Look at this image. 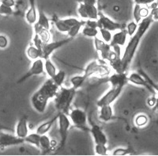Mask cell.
I'll return each instance as SVG.
<instances>
[{"mask_svg":"<svg viewBox=\"0 0 158 156\" xmlns=\"http://www.w3.org/2000/svg\"><path fill=\"white\" fill-rule=\"evenodd\" d=\"M37 26L43 28V29H46L50 30L51 26V19L48 18V16L44 14V12L42 11H38V18L36 22L35 23Z\"/></svg>","mask_w":158,"mask_h":156,"instance_id":"22","label":"cell"},{"mask_svg":"<svg viewBox=\"0 0 158 156\" xmlns=\"http://www.w3.org/2000/svg\"><path fill=\"white\" fill-rule=\"evenodd\" d=\"M65 79H66V72L64 71H59L52 79L59 87H61L64 83Z\"/></svg>","mask_w":158,"mask_h":156,"instance_id":"32","label":"cell"},{"mask_svg":"<svg viewBox=\"0 0 158 156\" xmlns=\"http://www.w3.org/2000/svg\"><path fill=\"white\" fill-rule=\"evenodd\" d=\"M139 15H140V17L142 19L143 18H147L148 16H149L150 15V11H149V8L146 7V6H141L140 10H139Z\"/></svg>","mask_w":158,"mask_h":156,"instance_id":"42","label":"cell"},{"mask_svg":"<svg viewBox=\"0 0 158 156\" xmlns=\"http://www.w3.org/2000/svg\"><path fill=\"white\" fill-rule=\"evenodd\" d=\"M100 111H99V119L101 121L108 122L112 120L114 116L113 109L111 107V105H106L103 106L101 107H99Z\"/></svg>","mask_w":158,"mask_h":156,"instance_id":"18","label":"cell"},{"mask_svg":"<svg viewBox=\"0 0 158 156\" xmlns=\"http://www.w3.org/2000/svg\"><path fill=\"white\" fill-rule=\"evenodd\" d=\"M44 72V59H41V58L35 59V60H33L32 64H31V67H29V71L22 76V79H20L18 83L25 82L29 78L32 77V76H40V75H42Z\"/></svg>","mask_w":158,"mask_h":156,"instance_id":"10","label":"cell"},{"mask_svg":"<svg viewBox=\"0 0 158 156\" xmlns=\"http://www.w3.org/2000/svg\"><path fill=\"white\" fill-rule=\"evenodd\" d=\"M141 5H138V4H135V7H134V11H133V16H134V21L136 22L137 24H139L140 22L142 21V18H141L140 15H139V10H140Z\"/></svg>","mask_w":158,"mask_h":156,"instance_id":"39","label":"cell"},{"mask_svg":"<svg viewBox=\"0 0 158 156\" xmlns=\"http://www.w3.org/2000/svg\"><path fill=\"white\" fill-rule=\"evenodd\" d=\"M51 22H52V23L56 26V29H57L59 32H63V33H67V32H68L69 29H70V27L63 22V19H59V18L54 16L52 19H51Z\"/></svg>","mask_w":158,"mask_h":156,"instance_id":"24","label":"cell"},{"mask_svg":"<svg viewBox=\"0 0 158 156\" xmlns=\"http://www.w3.org/2000/svg\"><path fill=\"white\" fill-rule=\"evenodd\" d=\"M89 132L91 133V136L94 139V141L95 144H104L107 145L108 144V137L106 134L103 132L101 128L97 124L92 125L91 128L89 130Z\"/></svg>","mask_w":158,"mask_h":156,"instance_id":"13","label":"cell"},{"mask_svg":"<svg viewBox=\"0 0 158 156\" xmlns=\"http://www.w3.org/2000/svg\"><path fill=\"white\" fill-rule=\"evenodd\" d=\"M111 72L110 67L101 63L98 60H93L85 68L84 73L82 74L83 77L85 79L93 76H108Z\"/></svg>","mask_w":158,"mask_h":156,"instance_id":"5","label":"cell"},{"mask_svg":"<svg viewBox=\"0 0 158 156\" xmlns=\"http://www.w3.org/2000/svg\"><path fill=\"white\" fill-rule=\"evenodd\" d=\"M85 24V21L84 22H81V23L77 24V25H74V26L70 27V29H69V31L67 32V36H68V37H70L72 38V39H74L75 37L77 36V34L79 33V32H80V30L81 29V28H82V26L84 25Z\"/></svg>","mask_w":158,"mask_h":156,"instance_id":"31","label":"cell"},{"mask_svg":"<svg viewBox=\"0 0 158 156\" xmlns=\"http://www.w3.org/2000/svg\"><path fill=\"white\" fill-rule=\"evenodd\" d=\"M0 3L13 8L15 6V0H1Z\"/></svg>","mask_w":158,"mask_h":156,"instance_id":"45","label":"cell"},{"mask_svg":"<svg viewBox=\"0 0 158 156\" xmlns=\"http://www.w3.org/2000/svg\"><path fill=\"white\" fill-rule=\"evenodd\" d=\"M40 135L38 133H30L24 139L25 143L32 144V145L36 146L37 148H40Z\"/></svg>","mask_w":158,"mask_h":156,"instance_id":"28","label":"cell"},{"mask_svg":"<svg viewBox=\"0 0 158 156\" xmlns=\"http://www.w3.org/2000/svg\"><path fill=\"white\" fill-rule=\"evenodd\" d=\"M38 18V11L34 3H30V6L25 13V20L29 25H33L36 22Z\"/></svg>","mask_w":158,"mask_h":156,"instance_id":"19","label":"cell"},{"mask_svg":"<svg viewBox=\"0 0 158 156\" xmlns=\"http://www.w3.org/2000/svg\"><path fill=\"white\" fill-rule=\"evenodd\" d=\"M70 81L72 86H73L74 89L77 90L78 88L82 86V85L84 84L85 82L86 81V79H85V78L83 77L82 75H81V76H73V77H71V79H70Z\"/></svg>","mask_w":158,"mask_h":156,"instance_id":"30","label":"cell"},{"mask_svg":"<svg viewBox=\"0 0 158 156\" xmlns=\"http://www.w3.org/2000/svg\"><path fill=\"white\" fill-rule=\"evenodd\" d=\"M34 29V33L37 34L44 43H48L52 40V35H51L50 30L46 29H43L40 27L37 26L36 25H33Z\"/></svg>","mask_w":158,"mask_h":156,"instance_id":"21","label":"cell"},{"mask_svg":"<svg viewBox=\"0 0 158 156\" xmlns=\"http://www.w3.org/2000/svg\"><path fill=\"white\" fill-rule=\"evenodd\" d=\"M0 2H1V0H0Z\"/></svg>","mask_w":158,"mask_h":156,"instance_id":"51","label":"cell"},{"mask_svg":"<svg viewBox=\"0 0 158 156\" xmlns=\"http://www.w3.org/2000/svg\"><path fill=\"white\" fill-rule=\"evenodd\" d=\"M127 32L125 29H122L119 31L116 32L112 35V38L110 42V45L111 47L118 46L123 47L127 43Z\"/></svg>","mask_w":158,"mask_h":156,"instance_id":"15","label":"cell"},{"mask_svg":"<svg viewBox=\"0 0 158 156\" xmlns=\"http://www.w3.org/2000/svg\"><path fill=\"white\" fill-rule=\"evenodd\" d=\"M85 4V3H84ZM85 11H86L87 20H97L99 17V12L100 11L97 9L96 5H87L85 4Z\"/></svg>","mask_w":158,"mask_h":156,"instance_id":"27","label":"cell"},{"mask_svg":"<svg viewBox=\"0 0 158 156\" xmlns=\"http://www.w3.org/2000/svg\"><path fill=\"white\" fill-rule=\"evenodd\" d=\"M15 135L21 139H25L29 135L27 117L23 116L18 120L15 128Z\"/></svg>","mask_w":158,"mask_h":156,"instance_id":"16","label":"cell"},{"mask_svg":"<svg viewBox=\"0 0 158 156\" xmlns=\"http://www.w3.org/2000/svg\"><path fill=\"white\" fill-rule=\"evenodd\" d=\"M154 106H155V108L156 109V110L158 111V98H156V102H155Z\"/></svg>","mask_w":158,"mask_h":156,"instance_id":"48","label":"cell"},{"mask_svg":"<svg viewBox=\"0 0 158 156\" xmlns=\"http://www.w3.org/2000/svg\"><path fill=\"white\" fill-rule=\"evenodd\" d=\"M153 22V18L149 15V16L146 18H143L140 22V23L138 24L136 32L133 36L131 37L129 41L125 45L124 52L123 55H121V57L115 59L113 62L109 63L110 67L113 69L115 72L125 73L127 72L128 68L131 66L132 60L135 57L137 49L140 45L142 37L146 34V32H147Z\"/></svg>","mask_w":158,"mask_h":156,"instance_id":"1","label":"cell"},{"mask_svg":"<svg viewBox=\"0 0 158 156\" xmlns=\"http://www.w3.org/2000/svg\"><path fill=\"white\" fill-rule=\"evenodd\" d=\"M150 16L153 21H158V6L153 8L150 12Z\"/></svg>","mask_w":158,"mask_h":156,"instance_id":"44","label":"cell"},{"mask_svg":"<svg viewBox=\"0 0 158 156\" xmlns=\"http://www.w3.org/2000/svg\"><path fill=\"white\" fill-rule=\"evenodd\" d=\"M99 34L101 35V38L104 42L110 44L112 38V34H111V31L108 30V29H103V28H98Z\"/></svg>","mask_w":158,"mask_h":156,"instance_id":"33","label":"cell"},{"mask_svg":"<svg viewBox=\"0 0 158 156\" xmlns=\"http://www.w3.org/2000/svg\"><path fill=\"white\" fill-rule=\"evenodd\" d=\"M128 82H131V83H134L135 85H138V86H144V87H146L149 90H150L151 92H153V93H155L153 87L148 83L146 79L141 74L137 73V72H132V73H131L128 76Z\"/></svg>","mask_w":158,"mask_h":156,"instance_id":"17","label":"cell"},{"mask_svg":"<svg viewBox=\"0 0 158 156\" xmlns=\"http://www.w3.org/2000/svg\"><path fill=\"white\" fill-rule=\"evenodd\" d=\"M155 102H156V98L152 97L148 99V105L149 106H154Z\"/></svg>","mask_w":158,"mask_h":156,"instance_id":"47","label":"cell"},{"mask_svg":"<svg viewBox=\"0 0 158 156\" xmlns=\"http://www.w3.org/2000/svg\"><path fill=\"white\" fill-rule=\"evenodd\" d=\"M72 38L68 37L67 39L62 40V41H58L55 42H48V43H44L42 45L40 51H41V55H42V59H48V58H50V56L52 55L53 52L56 50H57L58 49L63 47V45H67L69 42H70L72 41Z\"/></svg>","mask_w":158,"mask_h":156,"instance_id":"9","label":"cell"},{"mask_svg":"<svg viewBox=\"0 0 158 156\" xmlns=\"http://www.w3.org/2000/svg\"><path fill=\"white\" fill-rule=\"evenodd\" d=\"M58 124H59V132L60 136V143H59V150L64 148L67 144L68 138V132L71 125V121L69 118L68 115L66 113H58Z\"/></svg>","mask_w":158,"mask_h":156,"instance_id":"6","label":"cell"},{"mask_svg":"<svg viewBox=\"0 0 158 156\" xmlns=\"http://www.w3.org/2000/svg\"><path fill=\"white\" fill-rule=\"evenodd\" d=\"M40 149L44 152H49L53 149L52 140L46 134L40 135Z\"/></svg>","mask_w":158,"mask_h":156,"instance_id":"23","label":"cell"},{"mask_svg":"<svg viewBox=\"0 0 158 156\" xmlns=\"http://www.w3.org/2000/svg\"><path fill=\"white\" fill-rule=\"evenodd\" d=\"M94 39L96 50L103 61H108V63H111L121 57L112 49L110 44L104 42L102 39H100L97 37Z\"/></svg>","mask_w":158,"mask_h":156,"instance_id":"4","label":"cell"},{"mask_svg":"<svg viewBox=\"0 0 158 156\" xmlns=\"http://www.w3.org/2000/svg\"><path fill=\"white\" fill-rule=\"evenodd\" d=\"M156 92H157V94H158V88H157V90H156Z\"/></svg>","mask_w":158,"mask_h":156,"instance_id":"49","label":"cell"},{"mask_svg":"<svg viewBox=\"0 0 158 156\" xmlns=\"http://www.w3.org/2000/svg\"><path fill=\"white\" fill-rule=\"evenodd\" d=\"M108 82L110 83L111 86H120V87L124 88V86L128 83V75L127 72L125 73L115 72L108 76Z\"/></svg>","mask_w":158,"mask_h":156,"instance_id":"14","label":"cell"},{"mask_svg":"<svg viewBox=\"0 0 158 156\" xmlns=\"http://www.w3.org/2000/svg\"><path fill=\"white\" fill-rule=\"evenodd\" d=\"M44 72H46L48 77L50 79H52L56 76V74L57 73V68L55 66V64L52 63V61L51 60L50 58L44 59Z\"/></svg>","mask_w":158,"mask_h":156,"instance_id":"25","label":"cell"},{"mask_svg":"<svg viewBox=\"0 0 158 156\" xmlns=\"http://www.w3.org/2000/svg\"><path fill=\"white\" fill-rule=\"evenodd\" d=\"M134 1H135V4H138L141 6H149L155 2L156 0H134Z\"/></svg>","mask_w":158,"mask_h":156,"instance_id":"43","label":"cell"},{"mask_svg":"<svg viewBox=\"0 0 158 156\" xmlns=\"http://www.w3.org/2000/svg\"><path fill=\"white\" fill-rule=\"evenodd\" d=\"M131 148H123V147H118L115 148L113 151V152L111 153V154L114 156H124L127 155V154H131Z\"/></svg>","mask_w":158,"mask_h":156,"instance_id":"36","label":"cell"},{"mask_svg":"<svg viewBox=\"0 0 158 156\" xmlns=\"http://www.w3.org/2000/svg\"><path fill=\"white\" fill-rule=\"evenodd\" d=\"M59 88L52 79L49 78L47 79L31 97L30 102L32 108L39 113H44L48 101L56 97Z\"/></svg>","mask_w":158,"mask_h":156,"instance_id":"2","label":"cell"},{"mask_svg":"<svg viewBox=\"0 0 158 156\" xmlns=\"http://www.w3.org/2000/svg\"><path fill=\"white\" fill-rule=\"evenodd\" d=\"M63 22H65V23L67 24V25H68L69 27H72L74 26V25H77V24L81 23L82 21H81V20L77 19V18H64V19H63Z\"/></svg>","mask_w":158,"mask_h":156,"instance_id":"40","label":"cell"},{"mask_svg":"<svg viewBox=\"0 0 158 156\" xmlns=\"http://www.w3.org/2000/svg\"><path fill=\"white\" fill-rule=\"evenodd\" d=\"M68 117L72 124L76 128H78L80 129L88 130L86 127L87 114L84 110L76 108L69 112Z\"/></svg>","mask_w":158,"mask_h":156,"instance_id":"7","label":"cell"},{"mask_svg":"<svg viewBox=\"0 0 158 156\" xmlns=\"http://www.w3.org/2000/svg\"><path fill=\"white\" fill-rule=\"evenodd\" d=\"M81 2L87 5H97V0H81Z\"/></svg>","mask_w":158,"mask_h":156,"instance_id":"46","label":"cell"},{"mask_svg":"<svg viewBox=\"0 0 158 156\" xmlns=\"http://www.w3.org/2000/svg\"><path fill=\"white\" fill-rule=\"evenodd\" d=\"M9 45V40L6 36L0 34V49H5Z\"/></svg>","mask_w":158,"mask_h":156,"instance_id":"41","label":"cell"},{"mask_svg":"<svg viewBox=\"0 0 158 156\" xmlns=\"http://www.w3.org/2000/svg\"><path fill=\"white\" fill-rule=\"evenodd\" d=\"M135 123L138 127H143L148 123V117L145 114H138L135 117Z\"/></svg>","mask_w":158,"mask_h":156,"instance_id":"34","label":"cell"},{"mask_svg":"<svg viewBox=\"0 0 158 156\" xmlns=\"http://www.w3.org/2000/svg\"><path fill=\"white\" fill-rule=\"evenodd\" d=\"M14 14V10L12 7L0 3V15H11Z\"/></svg>","mask_w":158,"mask_h":156,"instance_id":"38","label":"cell"},{"mask_svg":"<svg viewBox=\"0 0 158 156\" xmlns=\"http://www.w3.org/2000/svg\"><path fill=\"white\" fill-rule=\"evenodd\" d=\"M95 153L98 155H108V148L104 144H95Z\"/></svg>","mask_w":158,"mask_h":156,"instance_id":"37","label":"cell"},{"mask_svg":"<svg viewBox=\"0 0 158 156\" xmlns=\"http://www.w3.org/2000/svg\"><path fill=\"white\" fill-rule=\"evenodd\" d=\"M0 131H1V128H0Z\"/></svg>","mask_w":158,"mask_h":156,"instance_id":"50","label":"cell"},{"mask_svg":"<svg viewBox=\"0 0 158 156\" xmlns=\"http://www.w3.org/2000/svg\"><path fill=\"white\" fill-rule=\"evenodd\" d=\"M123 90V87H120V86H111L109 90L97 101V106L98 107H101L106 105H111L120 96Z\"/></svg>","mask_w":158,"mask_h":156,"instance_id":"8","label":"cell"},{"mask_svg":"<svg viewBox=\"0 0 158 156\" xmlns=\"http://www.w3.org/2000/svg\"><path fill=\"white\" fill-rule=\"evenodd\" d=\"M26 56L31 60H35V59H40L41 58L42 59V55H41V51L40 49H37L36 46H34L33 45H30L26 49Z\"/></svg>","mask_w":158,"mask_h":156,"instance_id":"26","label":"cell"},{"mask_svg":"<svg viewBox=\"0 0 158 156\" xmlns=\"http://www.w3.org/2000/svg\"><path fill=\"white\" fill-rule=\"evenodd\" d=\"M76 93H77V90L74 89L73 86L67 88L62 86L59 88L57 94L54 98L55 106L59 113H66L68 115L70 106L75 98Z\"/></svg>","mask_w":158,"mask_h":156,"instance_id":"3","label":"cell"},{"mask_svg":"<svg viewBox=\"0 0 158 156\" xmlns=\"http://www.w3.org/2000/svg\"><path fill=\"white\" fill-rule=\"evenodd\" d=\"M97 23H98V28H103V29H108L111 32L120 30V29H123V26L121 24L111 20L108 16L104 15L102 12H99Z\"/></svg>","mask_w":158,"mask_h":156,"instance_id":"11","label":"cell"},{"mask_svg":"<svg viewBox=\"0 0 158 156\" xmlns=\"http://www.w3.org/2000/svg\"><path fill=\"white\" fill-rule=\"evenodd\" d=\"M81 33L85 37H88L95 38L98 36L99 30L97 28H94V27L87 26V25H83L81 28Z\"/></svg>","mask_w":158,"mask_h":156,"instance_id":"29","label":"cell"},{"mask_svg":"<svg viewBox=\"0 0 158 156\" xmlns=\"http://www.w3.org/2000/svg\"><path fill=\"white\" fill-rule=\"evenodd\" d=\"M25 143L23 139L18 137L16 135L9 134L0 131V148L20 145Z\"/></svg>","mask_w":158,"mask_h":156,"instance_id":"12","label":"cell"},{"mask_svg":"<svg viewBox=\"0 0 158 156\" xmlns=\"http://www.w3.org/2000/svg\"><path fill=\"white\" fill-rule=\"evenodd\" d=\"M138 24H137L135 21H131L127 25V32L128 36L132 37L135 32H136L137 29H138Z\"/></svg>","mask_w":158,"mask_h":156,"instance_id":"35","label":"cell"},{"mask_svg":"<svg viewBox=\"0 0 158 156\" xmlns=\"http://www.w3.org/2000/svg\"><path fill=\"white\" fill-rule=\"evenodd\" d=\"M57 118H58V114L56 115L55 117L51 119V120L44 122V123H42L41 124H40V125L37 127V128H36V132L38 133L39 135L47 134V133L50 131V129L52 128V126L54 125V124L56 123V120H57Z\"/></svg>","mask_w":158,"mask_h":156,"instance_id":"20","label":"cell"}]
</instances>
